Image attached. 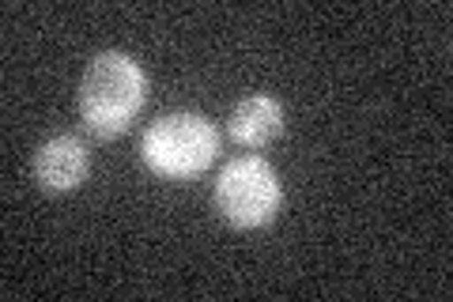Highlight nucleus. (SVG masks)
I'll use <instances>...</instances> for the list:
<instances>
[{
	"mask_svg": "<svg viewBox=\"0 0 453 302\" xmlns=\"http://www.w3.org/2000/svg\"><path fill=\"white\" fill-rule=\"evenodd\" d=\"M148 98V76L129 53L106 50L83 68L80 80V121L91 136L113 140L136 121Z\"/></svg>",
	"mask_w": 453,
	"mask_h": 302,
	"instance_id": "nucleus-1",
	"label": "nucleus"
},
{
	"mask_svg": "<svg viewBox=\"0 0 453 302\" xmlns=\"http://www.w3.org/2000/svg\"><path fill=\"white\" fill-rule=\"evenodd\" d=\"M219 155V128L204 113L178 110L155 118L140 136V159L151 174L166 182H189L216 163Z\"/></svg>",
	"mask_w": 453,
	"mask_h": 302,
	"instance_id": "nucleus-2",
	"label": "nucleus"
},
{
	"mask_svg": "<svg viewBox=\"0 0 453 302\" xmlns=\"http://www.w3.org/2000/svg\"><path fill=\"white\" fill-rule=\"evenodd\" d=\"M280 178L261 155H238L216 178V208L238 231H253L276 220L280 212Z\"/></svg>",
	"mask_w": 453,
	"mask_h": 302,
	"instance_id": "nucleus-3",
	"label": "nucleus"
},
{
	"mask_svg": "<svg viewBox=\"0 0 453 302\" xmlns=\"http://www.w3.org/2000/svg\"><path fill=\"white\" fill-rule=\"evenodd\" d=\"M88 148L76 136H53L35 155V178L46 193H73L88 178Z\"/></svg>",
	"mask_w": 453,
	"mask_h": 302,
	"instance_id": "nucleus-4",
	"label": "nucleus"
},
{
	"mask_svg": "<svg viewBox=\"0 0 453 302\" xmlns=\"http://www.w3.org/2000/svg\"><path fill=\"white\" fill-rule=\"evenodd\" d=\"M280 133H283V103L273 95H250L226 118V136L250 151L268 148L273 140H280Z\"/></svg>",
	"mask_w": 453,
	"mask_h": 302,
	"instance_id": "nucleus-5",
	"label": "nucleus"
}]
</instances>
